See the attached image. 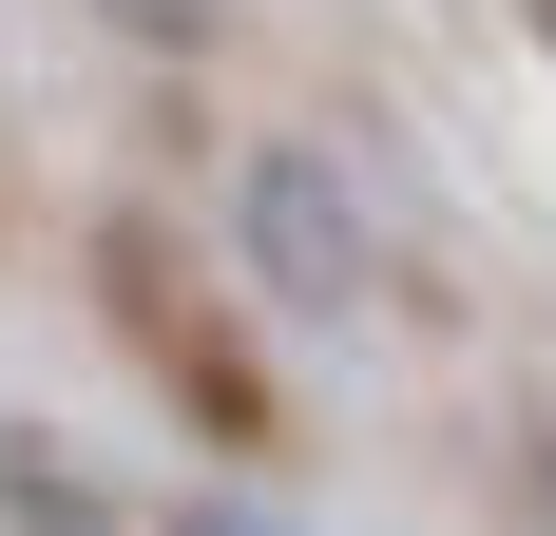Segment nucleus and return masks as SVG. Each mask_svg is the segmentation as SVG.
<instances>
[{"label": "nucleus", "mask_w": 556, "mask_h": 536, "mask_svg": "<svg viewBox=\"0 0 556 536\" xmlns=\"http://www.w3.org/2000/svg\"><path fill=\"white\" fill-rule=\"evenodd\" d=\"M250 268H269V307L345 326L365 288H384V230H365V192H345L327 154H269V173H250Z\"/></svg>", "instance_id": "1"}, {"label": "nucleus", "mask_w": 556, "mask_h": 536, "mask_svg": "<svg viewBox=\"0 0 556 536\" xmlns=\"http://www.w3.org/2000/svg\"><path fill=\"white\" fill-rule=\"evenodd\" d=\"M115 288H135V326H154V365L192 383V403H212V441H269V383L230 365V345H212V326H192V307H173L154 268H135V230H115Z\"/></svg>", "instance_id": "2"}, {"label": "nucleus", "mask_w": 556, "mask_h": 536, "mask_svg": "<svg viewBox=\"0 0 556 536\" xmlns=\"http://www.w3.org/2000/svg\"><path fill=\"white\" fill-rule=\"evenodd\" d=\"M0 518H20V536H115L97 480H77V460H39V441H0Z\"/></svg>", "instance_id": "3"}, {"label": "nucleus", "mask_w": 556, "mask_h": 536, "mask_svg": "<svg viewBox=\"0 0 556 536\" xmlns=\"http://www.w3.org/2000/svg\"><path fill=\"white\" fill-rule=\"evenodd\" d=\"M97 20H115V39H154V58H192V39H212V0H97Z\"/></svg>", "instance_id": "4"}, {"label": "nucleus", "mask_w": 556, "mask_h": 536, "mask_svg": "<svg viewBox=\"0 0 556 536\" xmlns=\"http://www.w3.org/2000/svg\"><path fill=\"white\" fill-rule=\"evenodd\" d=\"M212 536H250V518H212Z\"/></svg>", "instance_id": "5"}]
</instances>
